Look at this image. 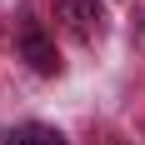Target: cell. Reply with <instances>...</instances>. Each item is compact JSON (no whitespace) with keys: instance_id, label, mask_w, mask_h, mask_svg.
<instances>
[{"instance_id":"obj_1","label":"cell","mask_w":145,"mask_h":145,"mask_svg":"<svg viewBox=\"0 0 145 145\" xmlns=\"http://www.w3.org/2000/svg\"><path fill=\"white\" fill-rule=\"evenodd\" d=\"M15 45H20V60H25L35 75H55L60 70V55H55V45H50V35L40 30L35 15H20V20H15Z\"/></svg>"},{"instance_id":"obj_2","label":"cell","mask_w":145,"mask_h":145,"mask_svg":"<svg viewBox=\"0 0 145 145\" xmlns=\"http://www.w3.org/2000/svg\"><path fill=\"white\" fill-rule=\"evenodd\" d=\"M55 5V20L70 30L80 45H95L105 35V5L100 0H50Z\"/></svg>"},{"instance_id":"obj_3","label":"cell","mask_w":145,"mask_h":145,"mask_svg":"<svg viewBox=\"0 0 145 145\" xmlns=\"http://www.w3.org/2000/svg\"><path fill=\"white\" fill-rule=\"evenodd\" d=\"M5 145H65V135L55 125H40V120H25V125H15L5 135Z\"/></svg>"},{"instance_id":"obj_4","label":"cell","mask_w":145,"mask_h":145,"mask_svg":"<svg viewBox=\"0 0 145 145\" xmlns=\"http://www.w3.org/2000/svg\"><path fill=\"white\" fill-rule=\"evenodd\" d=\"M100 145H125V140H115V135H105V140H100Z\"/></svg>"}]
</instances>
